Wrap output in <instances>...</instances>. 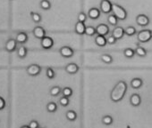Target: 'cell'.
I'll return each instance as SVG.
<instances>
[{"mask_svg": "<svg viewBox=\"0 0 152 128\" xmlns=\"http://www.w3.org/2000/svg\"><path fill=\"white\" fill-rule=\"evenodd\" d=\"M127 91V84L124 81H119L113 88L110 98L114 102H119L123 100Z\"/></svg>", "mask_w": 152, "mask_h": 128, "instance_id": "1", "label": "cell"}, {"mask_svg": "<svg viewBox=\"0 0 152 128\" xmlns=\"http://www.w3.org/2000/svg\"><path fill=\"white\" fill-rule=\"evenodd\" d=\"M112 13L120 21H124L127 18V12L125 11V9L124 7H122L121 6L117 5V4H113V6H112Z\"/></svg>", "mask_w": 152, "mask_h": 128, "instance_id": "2", "label": "cell"}, {"mask_svg": "<svg viewBox=\"0 0 152 128\" xmlns=\"http://www.w3.org/2000/svg\"><path fill=\"white\" fill-rule=\"evenodd\" d=\"M151 37H152L151 30H148V29H143V30L140 31L137 36L138 41L140 43H147L151 39Z\"/></svg>", "mask_w": 152, "mask_h": 128, "instance_id": "3", "label": "cell"}, {"mask_svg": "<svg viewBox=\"0 0 152 128\" xmlns=\"http://www.w3.org/2000/svg\"><path fill=\"white\" fill-rule=\"evenodd\" d=\"M112 6H113V4L110 2V0H101L100 10L103 14H108L112 12Z\"/></svg>", "mask_w": 152, "mask_h": 128, "instance_id": "4", "label": "cell"}, {"mask_svg": "<svg viewBox=\"0 0 152 128\" xmlns=\"http://www.w3.org/2000/svg\"><path fill=\"white\" fill-rule=\"evenodd\" d=\"M41 71V68L37 65V64H31L30 65L28 68H27V72L30 76H32V77H35V76H38Z\"/></svg>", "mask_w": 152, "mask_h": 128, "instance_id": "5", "label": "cell"}, {"mask_svg": "<svg viewBox=\"0 0 152 128\" xmlns=\"http://www.w3.org/2000/svg\"><path fill=\"white\" fill-rule=\"evenodd\" d=\"M136 22L140 27H146L149 24V19L145 14H139L136 17Z\"/></svg>", "mask_w": 152, "mask_h": 128, "instance_id": "6", "label": "cell"}, {"mask_svg": "<svg viewBox=\"0 0 152 128\" xmlns=\"http://www.w3.org/2000/svg\"><path fill=\"white\" fill-rule=\"evenodd\" d=\"M54 45V40L49 37H45L41 39V46L44 49H50Z\"/></svg>", "mask_w": 152, "mask_h": 128, "instance_id": "7", "label": "cell"}, {"mask_svg": "<svg viewBox=\"0 0 152 128\" xmlns=\"http://www.w3.org/2000/svg\"><path fill=\"white\" fill-rule=\"evenodd\" d=\"M59 52H60V54L64 58H71L74 53L73 50L69 46H63L62 48H60Z\"/></svg>", "mask_w": 152, "mask_h": 128, "instance_id": "8", "label": "cell"}, {"mask_svg": "<svg viewBox=\"0 0 152 128\" xmlns=\"http://www.w3.org/2000/svg\"><path fill=\"white\" fill-rule=\"evenodd\" d=\"M124 29L120 27V26H115V28L113 29L112 31V35L118 40V39H121L123 38V37L124 36Z\"/></svg>", "mask_w": 152, "mask_h": 128, "instance_id": "9", "label": "cell"}, {"mask_svg": "<svg viewBox=\"0 0 152 128\" xmlns=\"http://www.w3.org/2000/svg\"><path fill=\"white\" fill-rule=\"evenodd\" d=\"M78 70H79V66L75 63H69L65 66V71L68 74H72V75L75 74L78 72Z\"/></svg>", "mask_w": 152, "mask_h": 128, "instance_id": "10", "label": "cell"}, {"mask_svg": "<svg viewBox=\"0 0 152 128\" xmlns=\"http://www.w3.org/2000/svg\"><path fill=\"white\" fill-rule=\"evenodd\" d=\"M96 30H97V34L101 35V36H107L109 33V28L106 24L98 25V27L96 28Z\"/></svg>", "mask_w": 152, "mask_h": 128, "instance_id": "11", "label": "cell"}, {"mask_svg": "<svg viewBox=\"0 0 152 128\" xmlns=\"http://www.w3.org/2000/svg\"><path fill=\"white\" fill-rule=\"evenodd\" d=\"M33 35L36 38L42 39L43 37H46V31L42 27H36L33 29Z\"/></svg>", "mask_w": 152, "mask_h": 128, "instance_id": "12", "label": "cell"}, {"mask_svg": "<svg viewBox=\"0 0 152 128\" xmlns=\"http://www.w3.org/2000/svg\"><path fill=\"white\" fill-rule=\"evenodd\" d=\"M85 29H86V27L84 25V22H78L77 23L75 24V32L77 33L78 35H80V36L84 35L85 34Z\"/></svg>", "mask_w": 152, "mask_h": 128, "instance_id": "13", "label": "cell"}, {"mask_svg": "<svg viewBox=\"0 0 152 128\" xmlns=\"http://www.w3.org/2000/svg\"><path fill=\"white\" fill-rule=\"evenodd\" d=\"M130 103L132 106L133 107H138L140 105L141 103V99H140V96L137 93H134L131 96L130 98Z\"/></svg>", "mask_w": 152, "mask_h": 128, "instance_id": "14", "label": "cell"}, {"mask_svg": "<svg viewBox=\"0 0 152 128\" xmlns=\"http://www.w3.org/2000/svg\"><path fill=\"white\" fill-rule=\"evenodd\" d=\"M88 16L91 20H98L100 16V11L98 8L93 7V8L90 9V11L88 13Z\"/></svg>", "mask_w": 152, "mask_h": 128, "instance_id": "15", "label": "cell"}, {"mask_svg": "<svg viewBox=\"0 0 152 128\" xmlns=\"http://www.w3.org/2000/svg\"><path fill=\"white\" fill-rule=\"evenodd\" d=\"M95 43L99 47H104L107 45V38L105 37V36H101V35H98L96 37H95Z\"/></svg>", "mask_w": 152, "mask_h": 128, "instance_id": "16", "label": "cell"}, {"mask_svg": "<svg viewBox=\"0 0 152 128\" xmlns=\"http://www.w3.org/2000/svg\"><path fill=\"white\" fill-rule=\"evenodd\" d=\"M16 45H17V41L16 40H15V39H9L7 42V44H6V49L8 52H13V51L15 50Z\"/></svg>", "mask_w": 152, "mask_h": 128, "instance_id": "17", "label": "cell"}, {"mask_svg": "<svg viewBox=\"0 0 152 128\" xmlns=\"http://www.w3.org/2000/svg\"><path fill=\"white\" fill-rule=\"evenodd\" d=\"M142 85H143V81L140 78H135L131 81V86L133 89H139L142 86Z\"/></svg>", "mask_w": 152, "mask_h": 128, "instance_id": "18", "label": "cell"}, {"mask_svg": "<svg viewBox=\"0 0 152 128\" xmlns=\"http://www.w3.org/2000/svg\"><path fill=\"white\" fill-rule=\"evenodd\" d=\"M27 40H28V36H27L26 33H24V32H20V33L17 34V36H16V41H17V43L23 44V43H25Z\"/></svg>", "mask_w": 152, "mask_h": 128, "instance_id": "19", "label": "cell"}, {"mask_svg": "<svg viewBox=\"0 0 152 128\" xmlns=\"http://www.w3.org/2000/svg\"><path fill=\"white\" fill-rule=\"evenodd\" d=\"M65 116L67 118V120L72 122V121H75L76 118H77V114L74 110H68L65 114Z\"/></svg>", "mask_w": 152, "mask_h": 128, "instance_id": "20", "label": "cell"}, {"mask_svg": "<svg viewBox=\"0 0 152 128\" xmlns=\"http://www.w3.org/2000/svg\"><path fill=\"white\" fill-rule=\"evenodd\" d=\"M107 21H108V23L112 26H116L117 25V22H118V19L117 17L115 15V14H110L108 15L107 17Z\"/></svg>", "mask_w": 152, "mask_h": 128, "instance_id": "21", "label": "cell"}, {"mask_svg": "<svg viewBox=\"0 0 152 128\" xmlns=\"http://www.w3.org/2000/svg\"><path fill=\"white\" fill-rule=\"evenodd\" d=\"M85 34L89 37H92L94 36L95 34H97V30H96V28L92 27V26H88L86 27V29H85Z\"/></svg>", "mask_w": 152, "mask_h": 128, "instance_id": "22", "label": "cell"}, {"mask_svg": "<svg viewBox=\"0 0 152 128\" xmlns=\"http://www.w3.org/2000/svg\"><path fill=\"white\" fill-rule=\"evenodd\" d=\"M124 33H125V35H127L129 37H132L133 35L136 34V29L132 26H129L124 29Z\"/></svg>", "mask_w": 152, "mask_h": 128, "instance_id": "23", "label": "cell"}, {"mask_svg": "<svg viewBox=\"0 0 152 128\" xmlns=\"http://www.w3.org/2000/svg\"><path fill=\"white\" fill-rule=\"evenodd\" d=\"M135 53L139 56V57H145L147 55V51L146 49H144L143 47L140 46H137L136 50H135Z\"/></svg>", "mask_w": 152, "mask_h": 128, "instance_id": "24", "label": "cell"}, {"mask_svg": "<svg viewBox=\"0 0 152 128\" xmlns=\"http://www.w3.org/2000/svg\"><path fill=\"white\" fill-rule=\"evenodd\" d=\"M134 54H135V51L133 49H132V48H126L124 51V55L126 58H130L131 59V58H132L134 56Z\"/></svg>", "mask_w": 152, "mask_h": 128, "instance_id": "25", "label": "cell"}, {"mask_svg": "<svg viewBox=\"0 0 152 128\" xmlns=\"http://www.w3.org/2000/svg\"><path fill=\"white\" fill-rule=\"evenodd\" d=\"M40 7L43 10H49L51 8V3L48 1V0H41Z\"/></svg>", "mask_w": 152, "mask_h": 128, "instance_id": "26", "label": "cell"}, {"mask_svg": "<svg viewBox=\"0 0 152 128\" xmlns=\"http://www.w3.org/2000/svg\"><path fill=\"white\" fill-rule=\"evenodd\" d=\"M47 109H48V111L50 112V113L56 112V109H57V105H56V103H55V102H49V103L47 105Z\"/></svg>", "mask_w": 152, "mask_h": 128, "instance_id": "27", "label": "cell"}, {"mask_svg": "<svg viewBox=\"0 0 152 128\" xmlns=\"http://www.w3.org/2000/svg\"><path fill=\"white\" fill-rule=\"evenodd\" d=\"M101 60L106 64H109L113 61V58L109 54H102L101 55Z\"/></svg>", "mask_w": 152, "mask_h": 128, "instance_id": "28", "label": "cell"}, {"mask_svg": "<svg viewBox=\"0 0 152 128\" xmlns=\"http://www.w3.org/2000/svg\"><path fill=\"white\" fill-rule=\"evenodd\" d=\"M62 93L61 91V88L59 86H53L51 89H50V94L52 96H57L59 95L60 93Z\"/></svg>", "mask_w": 152, "mask_h": 128, "instance_id": "29", "label": "cell"}, {"mask_svg": "<svg viewBox=\"0 0 152 128\" xmlns=\"http://www.w3.org/2000/svg\"><path fill=\"white\" fill-rule=\"evenodd\" d=\"M69 97H66V96H63L59 99V104L62 106V107H66L69 105Z\"/></svg>", "mask_w": 152, "mask_h": 128, "instance_id": "30", "label": "cell"}, {"mask_svg": "<svg viewBox=\"0 0 152 128\" xmlns=\"http://www.w3.org/2000/svg\"><path fill=\"white\" fill-rule=\"evenodd\" d=\"M102 123L106 125H110L113 123V117L111 116H105L102 118Z\"/></svg>", "mask_w": 152, "mask_h": 128, "instance_id": "31", "label": "cell"}, {"mask_svg": "<svg viewBox=\"0 0 152 128\" xmlns=\"http://www.w3.org/2000/svg\"><path fill=\"white\" fill-rule=\"evenodd\" d=\"M62 93L64 96H66V97H71L72 95V90L70 88V87H64L63 90H62Z\"/></svg>", "mask_w": 152, "mask_h": 128, "instance_id": "32", "label": "cell"}, {"mask_svg": "<svg viewBox=\"0 0 152 128\" xmlns=\"http://www.w3.org/2000/svg\"><path fill=\"white\" fill-rule=\"evenodd\" d=\"M27 55V49L23 46L20 47L19 50H18V56L20 58H24L25 56Z\"/></svg>", "mask_w": 152, "mask_h": 128, "instance_id": "33", "label": "cell"}, {"mask_svg": "<svg viewBox=\"0 0 152 128\" xmlns=\"http://www.w3.org/2000/svg\"><path fill=\"white\" fill-rule=\"evenodd\" d=\"M31 19L36 23H39V22H41V16L39 14H37V13H32L31 14Z\"/></svg>", "mask_w": 152, "mask_h": 128, "instance_id": "34", "label": "cell"}, {"mask_svg": "<svg viewBox=\"0 0 152 128\" xmlns=\"http://www.w3.org/2000/svg\"><path fill=\"white\" fill-rule=\"evenodd\" d=\"M87 20V14L83 12L80 13L78 14V22H85Z\"/></svg>", "mask_w": 152, "mask_h": 128, "instance_id": "35", "label": "cell"}, {"mask_svg": "<svg viewBox=\"0 0 152 128\" xmlns=\"http://www.w3.org/2000/svg\"><path fill=\"white\" fill-rule=\"evenodd\" d=\"M55 76H56V74H55V71L53 70V69L48 68V69L47 70V77H48L49 79H53V78H55Z\"/></svg>", "mask_w": 152, "mask_h": 128, "instance_id": "36", "label": "cell"}, {"mask_svg": "<svg viewBox=\"0 0 152 128\" xmlns=\"http://www.w3.org/2000/svg\"><path fill=\"white\" fill-rule=\"evenodd\" d=\"M107 44H109V45H114V44L116 43L117 39L112 35V36H109V37L107 38Z\"/></svg>", "mask_w": 152, "mask_h": 128, "instance_id": "37", "label": "cell"}, {"mask_svg": "<svg viewBox=\"0 0 152 128\" xmlns=\"http://www.w3.org/2000/svg\"><path fill=\"white\" fill-rule=\"evenodd\" d=\"M39 126V123H38L37 121H35V120H32V121L29 124V127H30V128H38Z\"/></svg>", "mask_w": 152, "mask_h": 128, "instance_id": "38", "label": "cell"}, {"mask_svg": "<svg viewBox=\"0 0 152 128\" xmlns=\"http://www.w3.org/2000/svg\"><path fill=\"white\" fill-rule=\"evenodd\" d=\"M5 106H6V101H5V100H4L2 97H0V110L3 109L5 108Z\"/></svg>", "mask_w": 152, "mask_h": 128, "instance_id": "39", "label": "cell"}, {"mask_svg": "<svg viewBox=\"0 0 152 128\" xmlns=\"http://www.w3.org/2000/svg\"><path fill=\"white\" fill-rule=\"evenodd\" d=\"M151 36H152V30H151Z\"/></svg>", "mask_w": 152, "mask_h": 128, "instance_id": "40", "label": "cell"}]
</instances>
